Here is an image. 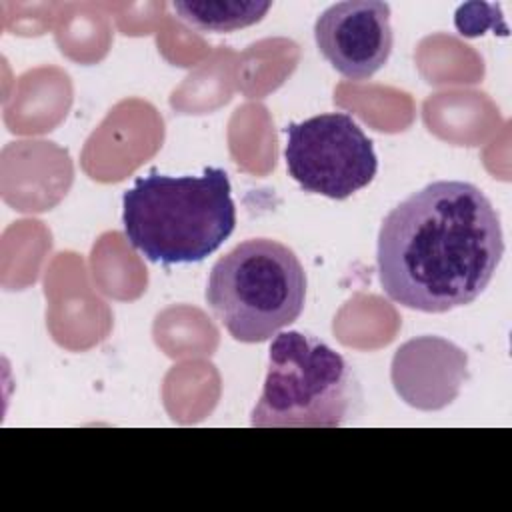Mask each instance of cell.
Wrapping results in <instances>:
<instances>
[{
  "mask_svg": "<svg viewBox=\"0 0 512 512\" xmlns=\"http://www.w3.org/2000/svg\"><path fill=\"white\" fill-rule=\"evenodd\" d=\"M502 254L500 216L488 196L464 180H436L382 220L378 280L400 306L440 314L474 302Z\"/></svg>",
  "mask_w": 512,
  "mask_h": 512,
  "instance_id": "obj_1",
  "label": "cell"
},
{
  "mask_svg": "<svg viewBox=\"0 0 512 512\" xmlns=\"http://www.w3.org/2000/svg\"><path fill=\"white\" fill-rule=\"evenodd\" d=\"M122 224L128 242L150 262H202L236 226L228 174L206 166L200 176L136 178L122 196Z\"/></svg>",
  "mask_w": 512,
  "mask_h": 512,
  "instance_id": "obj_2",
  "label": "cell"
},
{
  "mask_svg": "<svg viewBox=\"0 0 512 512\" xmlns=\"http://www.w3.org/2000/svg\"><path fill=\"white\" fill-rule=\"evenodd\" d=\"M206 302L234 340L264 342L302 314L306 272L286 244L250 238L216 260Z\"/></svg>",
  "mask_w": 512,
  "mask_h": 512,
  "instance_id": "obj_3",
  "label": "cell"
},
{
  "mask_svg": "<svg viewBox=\"0 0 512 512\" xmlns=\"http://www.w3.org/2000/svg\"><path fill=\"white\" fill-rule=\"evenodd\" d=\"M358 402L360 388L344 356L312 334L288 330L270 344L250 422L260 428H334L352 418Z\"/></svg>",
  "mask_w": 512,
  "mask_h": 512,
  "instance_id": "obj_4",
  "label": "cell"
},
{
  "mask_svg": "<svg viewBox=\"0 0 512 512\" xmlns=\"http://www.w3.org/2000/svg\"><path fill=\"white\" fill-rule=\"evenodd\" d=\"M284 132L286 168L304 192L344 200L374 180V144L350 114H318Z\"/></svg>",
  "mask_w": 512,
  "mask_h": 512,
  "instance_id": "obj_5",
  "label": "cell"
},
{
  "mask_svg": "<svg viewBox=\"0 0 512 512\" xmlns=\"http://www.w3.org/2000/svg\"><path fill=\"white\" fill-rule=\"evenodd\" d=\"M314 40L338 74L354 82L368 80L392 52L390 6L380 0L336 2L316 18Z\"/></svg>",
  "mask_w": 512,
  "mask_h": 512,
  "instance_id": "obj_6",
  "label": "cell"
},
{
  "mask_svg": "<svg viewBox=\"0 0 512 512\" xmlns=\"http://www.w3.org/2000/svg\"><path fill=\"white\" fill-rule=\"evenodd\" d=\"M270 0H202L172 2L176 16L202 32H232L260 22L270 10Z\"/></svg>",
  "mask_w": 512,
  "mask_h": 512,
  "instance_id": "obj_7",
  "label": "cell"
}]
</instances>
